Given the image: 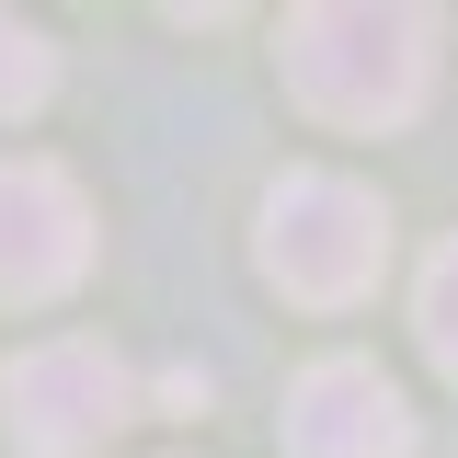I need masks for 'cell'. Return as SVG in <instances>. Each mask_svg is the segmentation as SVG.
<instances>
[{
    "label": "cell",
    "mask_w": 458,
    "mask_h": 458,
    "mask_svg": "<svg viewBox=\"0 0 458 458\" xmlns=\"http://www.w3.org/2000/svg\"><path fill=\"white\" fill-rule=\"evenodd\" d=\"M92 264V207L57 161H0V298L35 310Z\"/></svg>",
    "instance_id": "cell-4"
},
{
    "label": "cell",
    "mask_w": 458,
    "mask_h": 458,
    "mask_svg": "<svg viewBox=\"0 0 458 458\" xmlns=\"http://www.w3.org/2000/svg\"><path fill=\"white\" fill-rule=\"evenodd\" d=\"M0 412H12L23 458H92L114 424H138V378L114 367L104 344L57 333V344H35V355L0 367Z\"/></svg>",
    "instance_id": "cell-3"
},
{
    "label": "cell",
    "mask_w": 458,
    "mask_h": 458,
    "mask_svg": "<svg viewBox=\"0 0 458 458\" xmlns=\"http://www.w3.org/2000/svg\"><path fill=\"white\" fill-rule=\"evenodd\" d=\"M47 92H57V47L35 35V23L0 12V114H35Z\"/></svg>",
    "instance_id": "cell-6"
},
{
    "label": "cell",
    "mask_w": 458,
    "mask_h": 458,
    "mask_svg": "<svg viewBox=\"0 0 458 458\" xmlns=\"http://www.w3.org/2000/svg\"><path fill=\"white\" fill-rule=\"evenodd\" d=\"M286 458H412V412L367 355H321L286 390Z\"/></svg>",
    "instance_id": "cell-5"
},
{
    "label": "cell",
    "mask_w": 458,
    "mask_h": 458,
    "mask_svg": "<svg viewBox=\"0 0 458 458\" xmlns=\"http://www.w3.org/2000/svg\"><path fill=\"white\" fill-rule=\"evenodd\" d=\"M286 92L321 126H401L436 92V12L401 0H321L286 23Z\"/></svg>",
    "instance_id": "cell-1"
},
{
    "label": "cell",
    "mask_w": 458,
    "mask_h": 458,
    "mask_svg": "<svg viewBox=\"0 0 458 458\" xmlns=\"http://www.w3.org/2000/svg\"><path fill=\"white\" fill-rule=\"evenodd\" d=\"M412 333H424V355L458 378V241H436V264L412 286Z\"/></svg>",
    "instance_id": "cell-7"
},
{
    "label": "cell",
    "mask_w": 458,
    "mask_h": 458,
    "mask_svg": "<svg viewBox=\"0 0 458 458\" xmlns=\"http://www.w3.org/2000/svg\"><path fill=\"white\" fill-rule=\"evenodd\" d=\"M390 264V207L367 195V183H344V172H286L276 195H264V276L286 298H310V310H344V298H367Z\"/></svg>",
    "instance_id": "cell-2"
}]
</instances>
